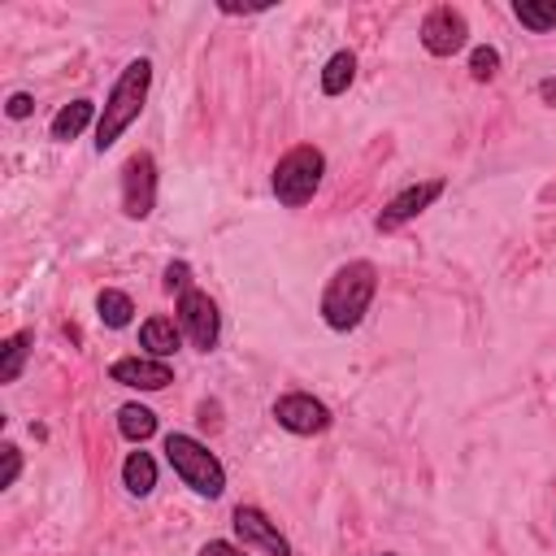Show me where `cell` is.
<instances>
[{
	"label": "cell",
	"mask_w": 556,
	"mask_h": 556,
	"mask_svg": "<svg viewBox=\"0 0 556 556\" xmlns=\"http://www.w3.org/2000/svg\"><path fill=\"white\" fill-rule=\"evenodd\" d=\"M378 291V269L374 261H348L330 274L326 291H321V321L330 330H356L361 317L369 313Z\"/></svg>",
	"instance_id": "6da1fadb"
},
{
	"label": "cell",
	"mask_w": 556,
	"mask_h": 556,
	"mask_svg": "<svg viewBox=\"0 0 556 556\" xmlns=\"http://www.w3.org/2000/svg\"><path fill=\"white\" fill-rule=\"evenodd\" d=\"M148 87H152V61H148V56H135V61L117 74V83H113V91H109V100H104V109H100V122H96V152H109V148L126 135V126L139 117V109H143V100H148Z\"/></svg>",
	"instance_id": "7a4b0ae2"
},
{
	"label": "cell",
	"mask_w": 556,
	"mask_h": 556,
	"mask_svg": "<svg viewBox=\"0 0 556 556\" xmlns=\"http://www.w3.org/2000/svg\"><path fill=\"white\" fill-rule=\"evenodd\" d=\"M165 460L169 469L182 478V486H191L204 500H217L226 491V469L222 460L191 434H165Z\"/></svg>",
	"instance_id": "3957f363"
},
{
	"label": "cell",
	"mask_w": 556,
	"mask_h": 556,
	"mask_svg": "<svg viewBox=\"0 0 556 556\" xmlns=\"http://www.w3.org/2000/svg\"><path fill=\"white\" fill-rule=\"evenodd\" d=\"M321 174H326V156H321V148H313V143L291 148V152L274 165V178H269L278 204H287V208L308 204V200L317 195V187H321Z\"/></svg>",
	"instance_id": "277c9868"
},
{
	"label": "cell",
	"mask_w": 556,
	"mask_h": 556,
	"mask_svg": "<svg viewBox=\"0 0 556 556\" xmlns=\"http://www.w3.org/2000/svg\"><path fill=\"white\" fill-rule=\"evenodd\" d=\"M156 208V165L148 152H135L122 165V213L130 222H143Z\"/></svg>",
	"instance_id": "5b68a950"
},
{
	"label": "cell",
	"mask_w": 556,
	"mask_h": 556,
	"mask_svg": "<svg viewBox=\"0 0 556 556\" xmlns=\"http://www.w3.org/2000/svg\"><path fill=\"white\" fill-rule=\"evenodd\" d=\"M443 195V178H426V182H408L404 191H395L387 204H382V213L374 217V226H378V235H391V230H400L404 222H413L417 213H426L434 200Z\"/></svg>",
	"instance_id": "8992f818"
},
{
	"label": "cell",
	"mask_w": 556,
	"mask_h": 556,
	"mask_svg": "<svg viewBox=\"0 0 556 556\" xmlns=\"http://www.w3.org/2000/svg\"><path fill=\"white\" fill-rule=\"evenodd\" d=\"M178 326L182 334L200 348V352H213L217 348V334H222V317H217V304L204 295V291H182L178 295Z\"/></svg>",
	"instance_id": "52a82bcc"
},
{
	"label": "cell",
	"mask_w": 556,
	"mask_h": 556,
	"mask_svg": "<svg viewBox=\"0 0 556 556\" xmlns=\"http://www.w3.org/2000/svg\"><path fill=\"white\" fill-rule=\"evenodd\" d=\"M465 43H469V22H465L460 9L439 4V9L426 13V22H421V48H426L430 56H452V52H460Z\"/></svg>",
	"instance_id": "ba28073f"
},
{
	"label": "cell",
	"mask_w": 556,
	"mask_h": 556,
	"mask_svg": "<svg viewBox=\"0 0 556 556\" xmlns=\"http://www.w3.org/2000/svg\"><path fill=\"white\" fill-rule=\"evenodd\" d=\"M274 421L291 434H321V430H330V408L304 391H291V395L274 400Z\"/></svg>",
	"instance_id": "9c48e42d"
},
{
	"label": "cell",
	"mask_w": 556,
	"mask_h": 556,
	"mask_svg": "<svg viewBox=\"0 0 556 556\" xmlns=\"http://www.w3.org/2000/svg\"><path fill=\"white\" fill-rule=\"evenodd\" d=\"M230 526H235V534H239L243 547H261L265 556H291V543L278 534V526H274L261 508L239 504V508L230 513Z\"/></svg>",
	"instance_id": "30bf717a"
},
{
	"label": "cell",
	"mask_w": 556,
	"mask_h": 556,
	"mask_svg": "<svg viewBox=\"0 0 556 556\" xmlns=\"http://www.w3.org/2000/svg\"><path fill=\"white\" fill-rule=\"evenodd\" d=\"M109 378L135 391H165L174 382V369L169 361H156V356H122L109 365Z\"/></svg>",
	"instance_id": "8fae6325"
},
{
	"label": "cell",
	"mask_w": 556,
	"mask_h": 556,
	"mask_svg": "<svg viewBox=\"0 0 556 556\" xmlns=\"http://www.w3.org/2000/svg\"><path fill=\"white\" fill-rule=\"evenodd\" d=\"M178 343H182V326L174 317H148L139 326V348L148 356H156V361H169L178 352Z\"/></svg>",
	"instance_id": "7c38bea8"
},
{
	"label": "cell",
	"mask_w": 556,
	"mask_h": 556,
	"mask_svg": "<svg viewBox=\"0 0 556 556\" xmlns=\"http://www.w3.org/2000/svg\"><path fill=\"white\" fill-rule=\"evenodd\" d=\"M91 117H96V100H87V96H83V100H70V104L52 117V126H48V130H52V139H56V143H70V139H78V135L91 126ZM96 122H100V117H96Z\"/></svg>",
	"instance_id": "4fadbf2b"
},
{
	"label": "cell",
	"mask_w": 556,
	"mask_h": 556,
	"mask_svg": "<svg viewBox=\"0 0 556 556\" xmlns=\"http://www.w3.org/2000/svg\"><path fill=\"white\" fill-rule=\"evenodd\" d=\"M122 486L130 491V495H152V486H156V460L148 456V452H130L126 460H122Z\"/></svg>",
	"instance_id": "5bb4252c"
},
{
	"label": "cell",
	"mask_w": 556,
	"mask_h": 556,
	"mask_svg": "<svg viewBox=\"0 0 556 556\" xmlns=\"http://www.w3.org/2000/svg\"><path fill=\"white\" fill-rule=\"evenodd\" d=\"M30 343H35L30 330H17V334H9L0 343V382H17V374H22L26 356H30Z\"/></svg>",
	"instance_id": "9a60e30c"
},
{
	"label": "cell",
	"mask_w": 556,
	"mask_h": 556,
	"mask_svg": "<svg viewBox=\"0 0 556 556\" xmlns=\"http://www.w3.org/2000/svg\"><path fill=\"white\" fill-rule=\"evenodd\" d=\"M117 430L130 439V443H143L156 434V413L143 408V404H122L117 408Z\"/></svg>",
	"instance_id": "2e32d148"
},
{
	"label": "cell",
	"mask_w": 556,
	"mask_h": 556,
	"mask_svg": "<svg viewBox=\"0 0 556 556\" xmlns=\"http://www.w3.org/2000/svg\"><path fill=\"white\" fill-rule=\"evenodd\" d=\"M352 78H356V56H352L348 48L334 52V56L321 65V91H326V96H343Z\"/></svg>",
	"instance_id": "e0dca14e"
},
{
	"label": "cell",
	"mask_w": 556,
	"mask_h": 556,
	"mask_svg": "<svg viewBox=\"0 0 556 556\" xmlns=\"http://www.w3.org/2000/svg\"><path fill=\"white\" fill-rule=\"evenodd\" d=\"M513 17H517L526 30H534V35L556 30V0H517V4H513Z\"/></svg>",
	"instance_id": "ac0fdd59"
},
{
	"label": "cell",
	"mask_w": 556,
	"mask_h": 556,
	"mask_svg": "<svg viewBox=\"0 0 556 556\" xmlns=\"http://www.w3.org/2000/svg\"><path fill=\"white\" fill-rule=\"evenodd\" d=\"M96 308H100V321H104V326H113V330L130 326V313H135L130 295H126V291H113V287H104V291L96 295Z\"/></svg>",
	"instance_id": "d6986e66"
},
{
	"label": "cell",
	"mask_w": 556,
	"mask_h": 556,
	"mask_svg": "<svg viewBox=\"0 0 556 556\" xmlns=\"http://www.w3.org/2000/svg\"><path fill=\"white\" fill-rule=\"evenodd\" d=\"M469 74H473L478 83H491V78L500 74V52H495V48H486V43H482V48H473V52H469Z\"/></svg>",
	"instance_id": "ffe728a7"
},
{
	"label": "cell",
	"mask_w": 556,
	"mask_h": 556,
	"mask_svg": "<svg viewBox=\"0 0 556 556\" xmlns=\"http://www.w3.org/2000/svg\"><path fill=\"white\" fill-rule=\"evenodd\" d=\"M165 291H191V265L187 261H169L165 265Z\"/></svg>",
	"instance_id": "44dd1931"
},
{
	"label": "cell",
	"mask_w": 556,
	"mask_h": 556,
	"mask_svg": "<svg viewBox=\"0 0 556 556\" xmlns=\"http://www.w3.org/2000/svg\"><path fill=\"white\" fill-rule=\"evenodd\" d=\"M4 113H9L13 122L30 117V113H35V96H30V91H13V96H9V104H4Z\"/></svg>",
	"instance_id": "7402d4cb"
},
{
	"label": "cell",
	"mask_w": 556,
	"mask_h": 556,
	"mask_svg": "<svg viewBox=\"0 0 556 556\" xmlns=\"http://www.w3.org/2000/svg\"><path fill=\"white\" fill-rule=\"evenodd\" d=\"M0 452H4V473H0V486H13V482H17V473H22V452H17L13 443H4Z\"/></svg>",
	"instance_id": "603a6c76"
},
{
	"label": "cell",
	"mask_w": 556,
	"mask_h": 556,
	"mask_svg": "<svg viewBox=\"0 0 556 556\" xmlns=\"http://www.w3.org/2000/svg\"><path fill=\"white\" fill-rule=\"evenodd\" d=\"M200 556H243V547L230 543V539H208V543L200 547Z\"/></svg>",
	"instance_id": "cb8c5ba5"
},
{
	"label": "cell",
	"mask_w": 556,
	"mask_h": 556,
	"mask_svg": "<svg viewBox=\"0 0 556 556\" xmlns=\"http://www.w3.org/2000/svg\"><path fill=\"white\" fill-rule=\"evenodd\" d=\"M539 96H543V100L556 109V78H543V83H539Z\"/></svg>",
	"instance_id": "d4e9b609"
},
{
	"label": "cell",
	"mask_w": 556,
	"mask_h": 556,
	"mask_svg": "<svg viewBox=\"0 0 556 556\" xmlns=\"http://www.w3.org/2000/svg\"><path fill=\"white\" fill-rule=\"evenodd\" d=\"M382 556H391V552H382Z\"/></svg>",
	"instance_id": "484cf974"
}]
</instances>
